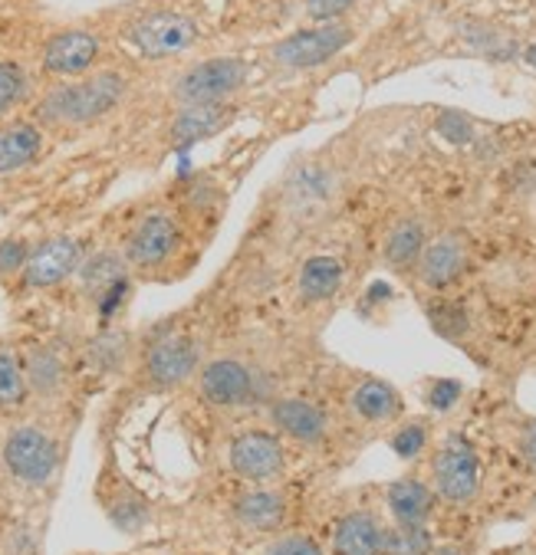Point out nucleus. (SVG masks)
<instances>
[{
	"instance_id": "nucleus-31",
	"label": "nucleus",
	"mask_w": 536,
	"mask_h": 555,
	"mask_svg": "<svg viewBox=\"0 0 536 555\" xmlns=\"http://www.w3.org/2000/svg\"><path fill=\"white\" fill-rule=\"evenodd\" d=\"M356 0H303L306 14L316 21V24H330V21H343V14L353 11Z\"/></svg>"
},
{
	"instance_id": "nucleus-5",
	"label": "nucleus",
	"mask_w": 536,
	"mask_h": 555,
	"mask_svg": "<svg viewBox=\"0 0 536 555\" xmlns=\"http://www.w3.org/2000/svg\"><path fill=\"white\" fill-rule=\"evenodd\" d=\"M353 43V27L346 21H330V24H316L306 30H296L293 37L280 40L270 56L283 69H312L319 63L333 60Z\"/></svg>"
},
{
	"instance_id": "nucleus-17",
	"label": "nucleus",
	"mask_w": 536,
	"mask_h": 555,
	"mask_svg": "<svg viewBox=\"0 0 536 555\" xmlns=\"http://www.w3.org/2000/svg\"><path fill=\"white\" fill-rule=\"evenodd\" d=\"M464 263H468L464 244L458 237H438L432 244H424V250L418 257V276L424 286L442 289L464 273Z\"/></svg>"
},
{
	"instance_id": "nucleus-32",
	"label": "nucleus",
	"mask_w": 536,
	"mask_h": 555,
	"mask_svg": "<svg viewBox=\"0 0 536 555\" xmlns=\"http://www.w3.org/2000/svg\"><path fill=\"white\" fill-rule=\"evenodd\" d=\"M461 398V382H435L427 391V404L432 411H451Z\"/></svg>"
},
{
	"instance_id": "nucleus-3",
	"label": "nucleus",
	"mask_w": 536,
	"mask_h": 555,
	"mask_svg": "<svg viewBox=\"0 0 536 555\" xmlns=\"http://www.w3.org/2000/svg\"><path fill=\"white\" fill-rule=\"evenodd\" d=\"M228 467L251 487H270L286 474V451L283 437L270 427H247L231 437Z\"/></svg>"
},
{
	"instance_id": "nucleus-4",
	"label": "nucleus",
	"mask_w": 536,
	"mask_h": 555,
	"mask_svg": "<svg viewBox=\"0 0 536 555\" xmlns=\"http://www.w3.org/2000/svg\"><path fill=\"white\" fill-rule=\"evenodd\" d=\"M247 82V63L234 56H214L191 66L175 82V99L181 105H218L228 102Z\"/></svg>"
},
{
	"instance_id": "nucleus-2",
	"label": "nucleus",
	"mask_w": 536,
	"mask_h": 555,
	"mask_svg": "<svg viewBox=\"0 0 536 555\" xmlns=\"http://www.w3.org/2000/svg\"><path fill=\"white\" fill-rule=\"evenodd\" d=\"M126 82L116 73H95L82 82L63 86L56 92H50V99L40 105V116L50 122H92L99 116H105L110 108L123 99Z\"/></svg>"
},
{
	"instance_id": "nucleus-23",
	"label": "nucleus",
	"mask_w": 536,
	"mask_h": 555,
	"mask_svg": "<svg viewBox=\"0 0 536 555\" xmlns=\"http://www.w3.org/2000/svg\"><path fill=\"white\" fill-rule=\"evenodd\" d=\"M343 263L333 260V257H309L303 267H299V296L306 302H327L333 299L340 289H343Z\"/></svg>"
},
{
	"instance_id": "nucleus-10",
	"label": "nucleus",
	"mask_w": 536,
	"mask_h": 555,
	"mask_svg": "<svg viewBox=\"0 0 536 555\" xmlns=\"http://www.w3.org/2000/svg\"><path fill=\"white\" fill-rule=\"evenodd\" d=\"M201 369V346L191 336H165L145 356V378L155 388L184 385Z\"/></svg>"
},
{
	"instance_id": "nucleus-11",
	"label": "nucleus",
	"mask_w": 536,
	"mask_h": 555,
	"mask_svg": "<svg viewBox=\"0 0 536 555\" xmlns=\"http://www.w3.org/2000/svg\"><path fill=\"white\" fill-rule=\"evenodd\" d=\"M178 247V224L168 214H149L139 220V228L132 231L126 244V263L139 270H155L168 263V257Z\"/></svg>"
},
{
	"instance_id": "nucleus-6",
	"label": "nucleus",
	"mask_w": 536,
	"mask_h": 555,
	"mask_svg": "<svg viewBox=\"0 0 536 555\" xmlns=\"http://www.w3.org/2000/svg\"><path fill=\"white\" fill-rule=\"evenodd\" d=\"M432 490L448 503H471L481 490V461L461 437L445 440L432 457Z\"/></svg>"
},
{
	"instance_id": "nucleus-7",
	"label": "nucleus",
	"mask_w": 536,
	"mask_h": 555,
	"mask_svg": "<svg viewBox=\"0 0 536 555\" xmlns=\"http://www.w3.org/2000/svg\"><path fill=\"white\" fill-rule=\"evenodd\" d=\"M267 421L283 440H293L309 451L323 448V443H330V437H333V424H330L327 408H319L316 401L299 398V395L273 398L267 408Z\"/></svg>"
},
{
	"instance_id": "nucleus-36",
	"label": "nucleus",
	"mask_w": 536,
	"mask_h": 555,
	"mask_svg": "<svg viewBox=\"0 0 536 555\" xmlns=\"http://www.w3.org/2000/svg\"><path fill=\"white\" fill-rule=\"evenodd\" d=\"M523 60H526V63H529V66H533V69H536V43H533V47H526V50H523Z\"/></svg>"
},
{
	"instance_id": "nucleus-35",
	"label": "nucleus",
	"mask_w": 536,
	"mask_h": 555,
	"mask_svg": "<svg viewBox=\"0 0 536 555\" xmlns=\"http://www.w3.org/2000/svg\"><path fill=\"white\" fill-rule=\"evenodd\" d=\"M520 454L526 457V464L536 470V421H529L520 434Z\"/></svg>"
},
{
	"instance_id": "nucleus-26",
	"label": "nucleus",
	"mask_w": 536,
	"mask_h": 555,
	"mask_svg": "<svg viewBox=\"0 0 536 555\" xmlns=\"http://www.w3.org/2000/svg\"><path fill=\"white\" fill-rule=\"evenodd\" d=\"M432 532L424 522H392L385 532V555H432Z\"/></svg>"
},
{
	"instance_id": "nucleus-9",
	"label": "nucleus",
	"mask_w": 536,
	"mask_h": 555,
	"mask_svg": "<svg viewBox=\"0 0 536 555\" xmlns=\"http://www.w3.org/2000/svg\"><path fill=\"white\" fill-rule=\"evenodd\" d=\"M197 40V24L184 14L175 11H155L139 17L129 27V43L152 60H165V56H178L184 50H191Z\"/></svg>"
},
{
	"instance_id": "nucleus-13",
	"label": "nucleus",
	"mask_w": 536,
	"mask_h": 555,
	"mask_svg": "<svg viewBox=\"0 0 536 555\" xmlns=\"http://www.w3.org/2000/svg\"><path fill=\"white\" fill-rule=\"evenodd\" d=\"M346 408L366 427H388V424H395L401 417L405 401H401L395 385H388L382 378H362V382L353 385V391L346 398Z\"/></svg>"
},
{
	"instance_id": "nucleus-21",
	"label": "nucleus",
	"mask_w": 536,
	"mask_h": 555,
	"mask_svg": "<svg viewBox=\"0 0 536 555\" xmlns=\"http://www.w3.org/2000/svg\"><path fill=\"white\" fill-rule=\"evenodd\" d=\"M27 369V385L37 398H56L66 388V359L50 349V346H37L27 352L24 359Z\"/></svg>"
},
{
	"instance_id": "nucleus-12",
	"label": "nucleus",
	"mask_w": 536,
	"mask_h": 555,
	"mask_svg": "<svg viewBox=\"0 0 536 555\" xmlns=\"http://www.w3.org/2000/svg\"><path fill=\"white\" fill-rule=\"evenodd\" d=\"M82 263V247L73 237H50L40 247L30 250L27 267H24V283L34 289L56 286L69 280Z\"/></svg>"
},
{
	"instance_id": "nucleus-30",
	"label": "nucleus",
	"mask_w": 536,
	"mask_h": 555,
	"mask_svg": "<svg viewBox=\"0 0 536 555\" xmlns=\"http://www.w3.org/2000/svg\"><path fill=\"white\" fill-rule=\"evenodd\" d=\"M264 555H327L323 545H319L312 535H303V532H286V535H277Z\"/></svg>"
},
{
	"instance_id": "nucleus-14",
	"label": "nucleus",
	"mask_w": 536,
	"mask_h": 555,
	"mask_svg": "<svg viewBox=\"0 0 536 555\" xmlns=\"http://www.w3.org/2000/svg\"><path fill=\"white\" fill-rule=\"evenodd\" d=\"M385 532L388 526H382L375 513L349 509L333 526V555H385Z\"/></svg>"
},
{
	"instance_id": "nucleus-34",
	"label": "nucleus",
	"mask_w": 536,
	"mask_h": 555,
	"mask_svg": "<svg viewBox=\"0 0 536 555\" xmlns=\"http://www.w3.org/2000/svg\"><path fill=\"white\" fill-rule=\"evenodd\" d=\"M27 257H30V250L21 241H4V244H0V273L8 276V273L27 267Z\"/></svg>"
},
{
	"instance_id": "nucleus-19",
	"label": "nucleus",
	"mask_w": 536,
	"mask_h": 555,
	"mask_svg": "<svg viewBox=\"0 0 536 555\" xmlns=\"http://www.w3.org/2000/svg\"><path fill=\"white\" fill-rule=\"evenodd\" d=\"M231 119V108L225 102L218 105H181L178 119L168 129V139L175 145H194L207 135H214L218 129H225Z\"/></svg>"
},
{
	"instance_id": "nucleus-29",
	"label": "nucleus",
	"mask_w": 536,
	"mask_h": 555,
	"mask_svg": "<svg viewBox=\"0 0 536 555\" xmlns=\"http://www.w3.org/2000/svg\"><path fill=\"white\" fill-rule=\"evenodd\" d=\"M27 92V79L21 73V66L14 63H0V116L8 113V108H14Z\"/></svg>"
},
{
	"instance_id": "nucleus-18",
	"label": "nucleus",
	"mask_w": 536,
	"mask_h": 555,
	"mask_svg": "<svg viewBox=\"0 0 536 555\" xmlns=\"http://www.w3.org/2000/svg\"><path fill=\"white\" fill-rule=\"evenodd\" d=\"M79 283L89 299L110 302L113 296H119L126 289V257H119L113 250L95 254L92 260H86L79 267Z\"/></svg>"
},
{
	"instance_id": "nucleus-15",
	"label": "nucleus",
	"mask_w": 536,
	"mask_h": 555,
	"mask_svg": "<svg viewBox=\"0 0 536 555\" xmlns=\"http://www.w3.org/2000/svg\"><path fill=\"white\" fill-rule=\"evenodd\" d=\"M286 513H290L286 496L273 487H251L238 493L231 503L234 522L247 532H280V526L286 522Z\"/></svg>"
},
{
	"instance_id": "nucleus-8",
	"label": "nucleus",
	"mask_w": 536,
	"mask_h": 555,
	"mask_svg": "<svg viewBox=\"0 0 536 555\" xmlns=\"http://www.w3.org/2000/svg\"><path fill=\"white\" fill-rule=\"evenodd\" d=\"M197 391L210 408L234 411L257 398V372L234 356L210 359L197 372Z\"/></svg>"
},
{
	"instance_id": "nucleus-25",
	"label": "nucleus",
	"mask_w": 536,
	"mask_h": 555,
	"mask_svg": "<svg viewBox=\"0 0 536 555\" xmlns=\"http://www.w3.org/2000/svg\"><path fill=\"white\" fill-rule=\"evenodd\" d=\"M30 395L24 359L14 349H0V408H21Z\"/></svg>"
},
{
	"instance_id": "nucleus-37",
	"label": "nucleus",
	"mask_w": 536,
	"mask_h": 555,
	"mask_svg": "<svg viewBox=\"0 0 536 555\" xmlns=\"http://www.w3.org/2000/svg\"><path fill=\"white\" fill-rule=\"evenodd\" d=\"M432 555H464L461 548H438V552H432Z\"/></svg>"
},
{
	"instance_id": "nucleus-24",
	"label": "nucleus",
	"mask_w": 536,
	"mask_h": 555,
	"mask_svg": "<svg viewBox=\"0 0 536 555\" xmlns=\"http://www.w3.org/2000/svg\"><path fill=\"white\" fill-rule=\"evenodd\" d=\"M421 250H424V228H421V220H398V224L385 237L382 257H385V263L392 270H408V267L418 263Z\"/></svg>"
},
{
	"instance_id": "nucleus-33",
	"label": "nucleus",
	"mask_w": 536,
	"mask_h": 555,
	"mask_svg": "<svg viewBox=\"0 0 536 555\" xmlns=\"http://www.w3.org/2000/svg\"><path fill=\"white\" fill-rule=\"evenodd\" d=\"M438 129H442V135H445L448 142H455V145H464V142H471V135H474V126H471L464 116H458V113L442 116Z\"/></svg>"
},
{
	"instance_id": "nucleus-16",
	"label": "nucleus",
	"mask_w": 536,
	"mask_h": 555,
	"mask_svg": "<svg viewBox=\"0 0 536 555\" xmlns=\"http://www.w3.org/2000/svg\"><path fill=\"white\" fill-rule=\"evenodd\" d=\"M99 56V37L89 30H63L43 50V66L53 76H82Z\"/></svg>"
},
{
	"instance_id": "nucleus-20",
	"label": "nucleus",
	"mask_w": 536,
	"mask_h": 555,
	"mask_svg": "<svg viewBox=\"0 0 536 555\" xmlns=\"http://www.w3.org/2000/svg\"><path fill=\"white\" fill-rule=\"evenodd\" d=\"M385 503L395 522H424L435 506V490L414 477H401L385 490Z\"/></svg>"
},
{
	"instance_id": "nucleus-27",
	"label": "nucleus",
	"mask_w": 536,
	"mask_h": 555,
	"mask_svg": "<svg viewBox=\"0 0 536 555\" xmlns=\"http://www.w3.org/2000/svg\"><path fill=\"white\" fill-rule=\"evenodd\" d=\"M126 352H129V346H126V336H123V332H105V336H99V339L89 346V359H92V365H99L102 372H116V369H123Z\"/></svg>"
},
{
	"instance_id": "nucleus-22",
	"label": "nucleus",
	"mask_w": 536,
	"mask_h": 555,
	"mask_svg": "<svg viewBox=\"0 0 536 555\" xmlns=\"http://www.w3.org/2000/svg\"><path fill=\"white\" fill-rule=\"evenodd\" d=\"M43 149V135L34 122H14L0 129V175L27 168Z\"/></svg>"
},
{
	"instance_id": "nucleus-1",
	"label": "nucleus",
	"mask_w": 536,
	"mask_h": 555,
	"mask_svg": "<svg viewBox=\"0 0 536 555\" xmlns=\"http://www.w3.org/2000/svg\"><path fill=\"white\" fill-rule=\"evenodd\" d=\"M0 461L17 483L40 490L60 470V443L40 424H21L11 427L4 443H0Z\"/></svg>"
},
{
	"instance_id": "nucleus-28",
	"label": "nucleus",
	"mask_w": 536,
	"mask_h": 555,
	"mask_svg": "<svg viewBox=\"0 0 536 555\" xmlns=\"http://www.w3.org/2000/svg\"><path fill=\"white\" fill-rule=\"evenodd\" d=\"M392 451L401 457V461H414L421 451H424V443H427V424L424 421H405L392 437Z\"/></svg>"
}]
</instances>
